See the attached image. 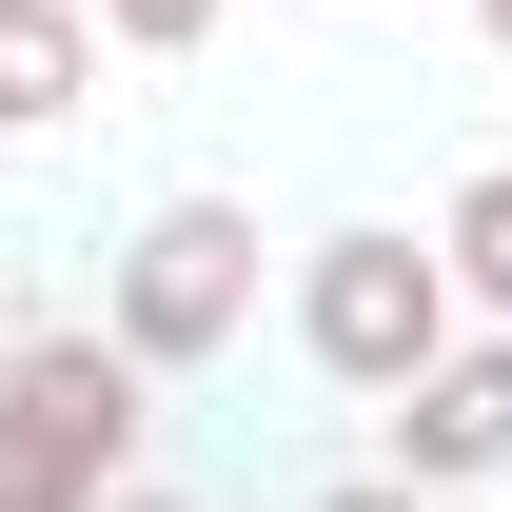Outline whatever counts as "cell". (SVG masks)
Wrapping results in <instances>:
<instances>
[{"label": "cell", "instance_id": "277c9868", "mask_svg": "<svg viewBox=\"0 0 512 512\" xmlns=\"http://www.w3.org/2000/svg\"><path fill=\"white\" fill-rule=\"evenodd\" d=\"M375 473H414V493H493V473H512V335L453 316L434 355L375 394Z\"/></svg>", "mask_w": 512, "mask_h": 512}, {"label": "cell", "instance_id": "6da1fadb", "mask_svg": "<svg viewBox=\"0 0 512 512\" xmlns=\"http://www.w3.org/2000/svg\"><path fill=\"white\" fill-rule=\"evenodd\" d=\"M138 355L119 335H0V512H99L138 473Z\"/></svg>", "mask_w": 512, "mask_h": 512}, {"label": "cell", "instance_id": "7a4b0ae2", "mask_svg": "<svg viewBox=\"0 0 512 512\" xmlns=\"http://www.w3.org/2000/svg\"><path fill=\"white\" fill-rule=\"evenodd\" d=\"M99 335H119L138 375H217L256 335V217L237 197H158L119 237V276H99Z\"/></svg>", "mask_w": 512, "mask_h": 512}, {"label": "cell", "instance_id": "ba28073f", "mask_svg": "<svg viewBox=\"0 0 512 512\" xmlns=\"http://www.w3.org/2000/svg\"><path fill=\"white\" fill-rule=\"evenodd\" d=\"M316 512H453V493H414V473H335Z\"/></svg>", "mask_w": 512, "mask_h": 512}, {"label": "cell", "instance_id": "3957f363", "mask_svg": "<svg viewBox=\"0 0 512 512\" xmlns=\"http://www.w3.org/2000/svg\"><path fill=\"white\" fill-rule=\"evenodd\" d=\"M434 335H453V256H434V237L355 217V237H316V256H296V355H316L335 394H394Z\"/></svg>", "mask_w": 512, "mask_h": 512}, {"label": "cell", "instance_id": "30bf717a", "mask_svg": "<svg viewBox=\"0 0 512 512\" xmlns=\"http://www.w3.org/2000/svg\"><path fill=\"white\" fill-rule=\"evenodd\" d=\"M473 20H493V60H512V0H473Z\"/></svg>", "mask_w": 512, "mask_h": 512}, {"label": "cell", "instance_id": "5b68a950", "mask_svg": "<svg viewBox=\"0 0 512 512\" xmlns=\"http://www.w3.org/2000/svg\"><path fill=\"white\" fill-rule=\"evenodd\" d=\"M79 99H99V20L79 0H0V138L79 119Z\"/></svg>", "mask_w": 512, "mask_h": 512}, {"label": "cell", "instance_id": "9c48e42d", "mask_svg": "<svg viewBox=\"0 0 512 512\" xmlns=\"http://www.w3.org/2000/svg\"><path fill=\"white\" fill-rule=\"evenodd\" d=\"M99 512H178V493H138V473H119V493H99Z\"/></svg>", "mask_w": 512, "mask_h": 512}, {"label": "cell", "instance_id": "8992f818", "mask_svg": "<svg viewBox=\"0 0 512 512\" xmlns=\"http://www.w3.org/2000/svg\"><path fill=\"white\" fill-rule=\"evenodd\" d=\"M434 256H453V316H493V335H512V158H473V178H453Z\"/></svg>", "mask_w": 512, "mask_h": 512}, {"label": "cell", "instance_id": "52a82bcc", "mask_svg": "<svg viewBox=\"0 0 512 512\" xmlns=\"http://www.w3.org/2000/svg\"><path fill=\"white\" fill-rule=\"evenodd\" d=\"M79 20H99V40H119V60H197V40H217V20H237V0H79Z\"/></svg>", "mask_w": 512, "mask_h": 512}]
</instances>
